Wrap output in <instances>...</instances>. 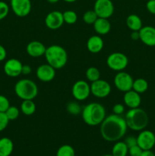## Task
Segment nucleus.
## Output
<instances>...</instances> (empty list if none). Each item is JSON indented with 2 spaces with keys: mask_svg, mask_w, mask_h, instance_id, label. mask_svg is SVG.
Returning a JSON list of instances; mask_svg holds the SVG:
<instances>
[{
  "mask_svg": "<svg viewBox=\"0 0 155 156\" xmlns=\"http://www.w3.org/2000/svg\"><path fill=\"white\" fill-rule=\"evenodd\" d=\"M100 126L101 136L107 142L119 141L124 137L128 129L125 117L114 114L106 116Z\"/></svg>",
  "mask_w": 155,
  "mask_h": 156,
  "instance_id": "1",
  "label": "nucleus"
},
{
  "mask_svg": "<svg viewBox=\"0 0 155 156\" xmlns=\"http://www.w3.org/2000/svg\"><path fill=\"white\" fill-rule=\"evenodd\" d=\"M81 117L88 126H95L100 125L106 117V109L101 104L91 102L82 108Z\"/></svg>",
  "mask_w": 155,
  "mask_h": 156,
  "instance_id": "2",
  "label": "nucleus"
},
{
  "mask_svg": "<svg viewBox=\"0 0 155 156\" xmlns=\"http://www.w3.org/2000/svg\"><path fill=\"white\" fill-rule=\"evenodd\" d=\"M46 62L55 69H60L65 66L68 62V53L62 46L54 44L46 47L44 54Z\"/></svg>",
  "mask_w": 155,
  "mask_h": 156,
  "instance_id": "3",
  "label": "nucleus"
},
{
  "mask_svg": "<svg viewBox=\"0 0 155 156\" xmlns=\"http://www.w3.org/2000/svg\"><path fill=\"white\" fill-rule=\"evenodd\" d=\"M128 128L134 131H141L147 127L149 118L147 113L139 108L129 109L125 116Z\"/></svg>",
  "mask_w": 155,
  "mask_h": 156,
  "instance_id": "4",
  "label": "nucleus"
},
{
  "mask_svg": "<svg viewBox=\"0 0 155 156\" xmlns=\"http://www.w3.org/2000/svg\"><path fill=\"white\" fill-rule=\"evenodd\" d=\"M15 92L21 100H33L38 94V87L33 80L20 79L15 83Z\"/></svg>",
  "mask_w": 155,
  "mask_h": 156,
  "instance_id": "5",
  "label": "nucleus"
},
{
  "mask_svg": "<svg viewBox=\"0 0 155 156\" xmlns=\"http://www.w3.org/2000/svg\"><path fill=\"white\" fill-rule=\"evenodd\" d=\"M129 64V59L126 54L120 52L110 53L106 58V65L110 69L115 72L123 71Z\"/></svg>",
  "mask_w": 155,
  "mask_h": 156,
  "instance_id": "6",
  "label": "nucleus"
},
{
  "mask_svg": "<svg viewBox=\"0 0 155 156\" xmlns=\"http://www.w3.org/2000/svg\"><path fill=\"white\" fill-rule=\"evenodd\" d=\"M71 94L78 101H83L89 98L91 92V85L84 80H78L74 82L71 88Z\"/></svg>",
  "mask_w": 155,
  "mask_h": 156,
  "instance_id": "7",
  "label": "nucleus"
},
{
  "mask_svg": "<svg viewBox=\"0 0 155 156\" xmlns=\"http://www.w3.org/2000/svg\"><path fill=\"white\" fill-rule=\"evenodd\" d=\"M113 82L115 88L119 91L125 93L132 89L134 79L129 73L124 71H120L116 73Z\"/></svg>",
  "mask_w": 155,
  "mask_h": 156,
  "instance_id": "8",
  "label": "nucleus"
},
{
  "mask_svg": "<svg viewBox=\"0 0 155 156\" xmlns=\"http://www.w3.org/2000/svg\"><path fill=\"white\" fill-rule=\"evenodd\" d=\"M91 94L97 98H105L108 97L111 92L110 84L103 79H98L95 82H91Z\"/></svg>",
  "mask_w": 155,
  "mask_h": 156,
  "instance_id": "9",
  "label": "nucleus"
},
{
  "mask_svg": "<svg viewBox=\"0 0 155 156\" xmlns=\"http://www.w3.org/2000/svg\"><path fill=\"white\" fill-rule=\"evenodd\" d=\"M94 11L98 18H109L114 13V5L111 0H96Z\"/></svg>",
  "mask_w": 155,
  "mask_h": 156,
  "instance_id": "10",
  "label": "nucleus"
},
{
  "mask_svg": "<svg viewBox=\"0 0 155 156\" xmlns=\"http://www.w3.org/2000/svg\"><path fill=\"white\" fill-rule=\"evenodd\" d=\"M10 5L14 14L20 18L27 16L31 11L30 0H11Z\"/></svg>",
  "mask_w": 155,
  "mask_h": 156,
  "instance_id": "11",
  "label": "nucleus"
},
{
  "mask_svg": "<svg viewBox=\"0 0 155 156\" xmlns=\"http://www.w3.org/2000/svg\"><path fill=\"white\" fill-rule=\"evenodd\" d=\"M138 145L142 150H151L155 146V135L152 131L143 129L137 136Z\"/></svg>",
  "mask_w": 155,
  "mask_h": 156,
  "instance_id": "12",
  "label": "nucleus"
},
{
  "mask_svg": "<svg viewBox=\"0 0 155 156\" xmlns=\"http://www.w3.org/2000/svg\"><path fill=\"white\" fill-rule=\"evenodd\" d=\"M22 66V62L19 59L12 58L5 62L3 69L6 76L11 78H16L21 74Z\"/></svg>",
  "mask_w": 155,
  "mask_h": 156,
  "instance_id": "13",
  "label": "nucleus"
},
{
  "mask_svg": "<svg viewBox=\"0 0 155 156\" xmlns=\"http://www.w3.org/2000/svg\"><path fill=\"white\" fill-rule=\"evenodd\" d=\"M46 26L50 30L59 29L64 24L63 15L59 11H53L47 14L44 20Z\"/></svg>",
  "mask_w": 155,
  "mask_h": 156,
  "instance_id": "14",
  "label": "nucleus"
},
{
  "mask_svg": "<svg viewBox=\"0 0 155 156\" xmlns=\"http://www.w3.org/2000/svg\"><path fill=\"white\" fill-rule=\"evenodd\" d=\"M36 75L37 79L41 82H51L56 76V69L48 63L42 64L36 69Z\"/></svg>",
  "mask_w": 155,
  "mask_h": 156,
  "instance_id": "15",
  "label": "nucleus"
},
{
  "mask_svg": "<svg viewBox=\"0 0 155 156\" xmlns=\"http://www.w3.org/2000/svg\"><path fill=\"white\" fill-rule=\"evenodd\" d=\"M140 41L149 47H155V27L144 26L139 30Z\"/></svg>",
  "mask_w": 155,
  "mask_h": 156,
  "instance_id": "16",
  "label": "nucleus"
},
{
  "mask_svg": "<svg viewBox=\"0 0 155 156\" xmlns=\"http://www.w3.org/2000/svg\"><path fill=\"white\" fill-rule=\"evenodd\" d=\"M46 47L43 43L38 41H32L26 47V52L31 57L37 58L44 56Z\"/></svg>",
  "mask_w": 155,
  "mask_h": 156,
  "instance_id": "17",
  "label": "nucleus"
},
{
  "mask_svg": "<svg viewBox=\"0 0 155 156\" xmlns=\"http://www.w3.org/2000/svg\"><path fill=\"white\" fill-rule=\"evenodd\" d=\"M123 102H124V105L129 109L137 108H139L141 105V98L140 94L132 89L125 92L123 95Z\"/></svg>",
  "mask_w": 155,
  "mask_h": 156,
  "instance_id": "18",
  "label": "nucleus"
},
{
  "mask_svg": "<svg viewBox=\"0 0 155 156\" xmlns=\"http://www.w3.org/2000/svg\"><path fill=\"white\" fill-rule=\"evenodd\" d=\"M104 43L100 35H93L87 41L86 47L88 51L91 53H98L103 50Z\"/></svg>",
  "mask_w": 155,
  "mask_h": 156,
  "instance_id": "19",
  "label": "nucleus"
},
{
  "mask_svg": "<svg viewBox=\"0 0 155 156\" xmlns=\"http://www.w3.org/2000/svg\"><path fill=\"white\" fill-rule=\"evenodd\" d=\"M94 31L98 35H106L110 31L111 24L108 18H98L93 24Z\"/></svg>",
  "mask_w": 155,
  "mask_h": 156,
  "instance_id": "20",
  "label": "nucleus"
},
{
  "mask_svg": "<svg viewBox=\"0 0 155 156\" xmlns=\"http://www.w3.org/2000/svg\"><path fill=\"white\" fill-rule=\"evenodd\" d=\"M14 150V143L11 139L3 137L0 139V156H10Z\"/></svg>",
  "mask_w": 155,
  "mask_h": 156,
  "instance_id": "21",
  "label": "nucleus"
},
{
  "mask_svg": "<svg viewBox=\"0 0 155 156\" xmlns=\"http://www.w3.org/2000/svg\"><path fill=\"white\" fill-rule=\"evenodd\" d=\"M126 25L132 31H139L143 27L142 21L138 15L135 14L129 15L126 18Z\"/></svg>",
  "mask_w": 155,
  "mask_h": 156,
  "instance_id": "22",
  "label": "nucleus"
},
{
  "mask_svg": "<svg viewBox=\"0 0 155 156\" xmlns=\"http://www.w3.org/2000/svg\"><path fill=\"white\" fill-rule=\"evenodd\" d=\"M129 152V148L124 141H116L112 148L113 156H126Z\"/></svg>",
  "mask_w": 155,
  "mask_h": 156,
  "instance_id": "23",
  "label": "nucleus"
},
{
  "mask_svg": "<svg viewBox=\"0 0 155 156\" xmlns=\"http://www.w3.org/2000/svg\"><path fill=\"white\" fill-rule=\"evenodd\" d=\"M36 105L33 100H24L21 105L20 111L25 116H31L36 111Z\"/></svg>",
  "mask_w": 155,
  "mask_h": 156,
  "instance_id": "24",
  "label": "nucleus"
},
{
  "mask_svg": "<svg viewBox=\"0 0 155 156\" xmlns=\"http://www.w3.org/2000/svg\"><path fill=\"white\" fill-rule=\"evenodd\" d=\"M147 88H148V83L144 79L138 78V79L134 80L132 90L138 92V94H142V93L145 92Z\"/></svg>",
  "mask_w": 155,
  "mask_h": 156,
  "instance_id": "25",
  "label": "nucleus"
},
{
  "mask_svg": "<svg viewBox=\"0 0 155 156\" xmlns=\"http://www.w3.org/2000/svg\"><path fill=\"white\" fill-rule=\"evenodd\" d=\"M85 76H86L87 79H88L89 82H95V81L100 79V70L97 68H96V67L91 66L86 70Z\"/></svg>",
  "mask_w": 155,
  "mask_h": 156,
  "instance_id": "26",
  "label": "nucleus"
},
{
  "mask_svg": "<svg viewBox=\"0 0 155 156\" xmlns=\"http://www.w3.org/2000/svg\"><path fill=\"white\" fill-rule=\"evenodd\" d=\"M56 156H75V151L70 145H62L58 149Z\"/></svg>",
  "mask_w": 155,
  "mask_h": 156,
  "instance_id": "27",
  "label": "nucleus"
},
{
  "mask_svg": "<svg viewBox=\"0 0 155 156\" xmlns=\"http://www.w3.org/2000/svg\"><path fill=\"white\" fill-rule=\"evenodd\" d=\"M63 15L64 23L67 24H74L78 21V15L75 12L72 10H67L62 12Z\"/></svg>",
  "mask_w": 155,
  "mask_h": 156,
  "instance_id": "28",
  "label": "nucleus"
},
{
  "mask_svg": "<svg viewBox=\"0 0 155 156\" xmlns=\"http://www.w3.org/2000/svg\"><path fill=\"white\" fill-rule=\"evenodd\" d=\"M67 111L73 116H77L81 114L82 108L77 101H70L67 105Z\"/></svg>",
  "mask_w": 155,
  "mask_h": 156,
  "instance_id": "29",
  "label": "nucleus"
},
{
  "mask_svg": "<svg viewBox=\"0 0 155 156\" xmlns=\"http://www.w3.org/2000/svg\"><path fill=\"white\" fill-rule=\"evenodd\" d=\"M98 18L96 12L93 10H88L85 12L83 15V21L87 24H94L96 20Z\"/></svg>",
  "mask_w": 155,
  "mask_h": 156,
  "instance_id": "30",
  "label": "nucleus"
},
{
  "mask_svg": "<svg viewBox=\"0 0 155 156\" xmlns=\"http://www.w3.org/2000/svg\"><path fill=\"white\" fill-rule=\"evenodd\" d=\"M20 110L19 108H17L16 106H11L6 110L5 113L6 116L9 118V120L10 121H12V120H15L16 119L18 118L20 115Z\"/></svg>",
  "mask_w": 155,
  "mask_h": 156,
  "instance_id": "31",
  "label": "nucleus"
},
{
  "mask_svg": "<svg viewBox=\"0 0 155 156\" xmlns=\"http://www.w3.org/2000/svg\"><path fill=\"white\" fill-rule=\"evenodd\" d=\"M9 5L3 1H0V21L8 16L9 13Z\"/></svg>",
  "mask_w": 155,
  "mask_h": 156,
  "instance_id": "32",
  "label": "nucleus"
},
{
  "mask_svg": "<svg viewBox=\"0 0 155 156\" xmlns=\"http://www.w3.org/2000/svg\"><path fill=\"white\" fill-rule=\"evenodd\" d=\"M10 107L9 100L5 95L0 94V112H5Z\"/></svg>",
  "mask_w": 155,
  "mask_h": 156,
  "instance_id": "33",
  "label": "nucleus"
},
{
  "mask_svg": "<svg viewBox=\"0 0 155 156\" xmlns=\"http://www.w3.org/2000/svg\"><path fill=\"white\" fill-rule=\"evenodd\" d=\"M10 120L6 116L5 112H0V132L3 131L6 129V127L9 125Z\"/></svg>",
  "mask_w": 155,
  "mask_h": 156,
  "instance_id": "34",
  "label": "nucleus"
},
{
  "mask_svg": "<svg viewBox=\"0 0 155 156\" xmlns=\"http://www.w3.org/2000/svg\"><path fill=\"white\" fill-rule=\"evenodd\" d=\"M143 150L138 145L129 148V154L130 156H141Z\"/></svg>",
  "mask_w": 155,
  "mask_h": 156,
  "instance_id": "35",
  "label": "nucleus"
},
{
  "mask_svg": "<svg viewBox=\"0 0 155 156\" xmlns=\"http://www.w3.org/2000/svg\"><path fill=\"white\" fill-rule=\"evenodd\" d=\"M112 112H113L114 114H116V115H122L125 112V106L122 104H115L112 107Z\"/></svg>",
  "mask_w": 155,
  "mask_h": 156,
  "instance_id": "36",
  "label": "nucleus"
},
{
  "mask_svg": "<svg viewBox=\"0 0 155 156\" xmlns=\"http://www.w3.org/2000/svg\"><path fill=\"white\" fill-rule=\"evenodd\" d=\"M124 142L126 143V144L127 145L128 148L132 147V146L138 145V142H137V137L132 136L126 137Z\"/></svg>",
  "mask_w": 155,
  "mask_h": 156,
  "instance_id": "37",
  "label": "nucleus"
},
{
  "mask_svg": "<svg viewBox=\"0 0 155 156\" xmlns=\"http://www.w3.org/2000/svg\"><path fill=\"white\" fill-rule=\"evenodd\" d=\"M146 8L150 13L155 15V0H148L146 4Z\"/></svg>",
  "mask_w": 155,
  "mask_h": 156,
  "instance_id": "38",
  "label": "nucleus"
},
{
  "mask_svg": "<svg viewBox=\"0 0 155 156\" xmlns=\"http://www.w3.org/2000/svg\"><path fill=\"white\" fill-rule=\"evenodd\" d=\"M6 56H7V52L5 48L0 44V62L4 61L6 59Z\"/></svg>",
  "mask_w": 155,
  "mask_h": 156,
  "instance_id": "39",
  "label": "nucleus"
},
{
  "mask_svg": "<svg viewBox=\"0 0 155 156\" xmlns=\"http://www.w3.org/2000/svg\"><path fill=\"white\" fill-rule=\"evenodd\" d=\"M31 72H32V68L30 67V66L27 65V64H25V65H23L21 74L27 76V75L30 74V73H31Z\"/></svg>",
  "mask_w": 155,
  "mask_h": 156,
  "instance_id": "40",
  "label": "nucleus"
},
{
  "mask_svg": "<svg viewBox=\"0 0 155 156\" xmlns=\"http://www.w3.org/2000/svg\"><path fill=\"white\" fill-rule=\"evenodd\" d=\"M130 37H131V39L133 40V41H138V40L140 39L139 31H132Z\"/></svg>",
  "mask_w": 155,
  "mask_h": 156,
  "instance_id": "41",
  "label": "nucleus"
},
{
  "mask_svg": "<svg viewBox=\"0 0 155 156\" xmlns=\"http://www.w3.org/2000/svg\"><path fill=\"white\" fill-rule=\"evenodd\" d=\"M141 156H155V154L151 150H143Z\"/></svg>",
  "mask_w": 155,
  "mask_h": 156,
  "instance_id": "42",
  "label": "nucleus"
},
{
  "mask_svg": "<svg viewBox=\"0 0 155 156\" xmlns=\"http://www.w3.org/2000/svg\"><path fill=\"white\" fill-rule=\"evenodd\" d=\"M46 1L48 2L52 3V4H54V3L58 2H59V0H46Z\"/></svg>",
  "mask_w": 155,
  "mask_h": 156,
  "instance_id": "43",
  "label": "nucleus"
},
{
  "mask_svg": "<svg viewBox=\"0 0 155 156\" xmlns=\"http://www.w3.org/2000/svg\"><path fill=\"white\" fill-rule=\"evenodd\" d=\"M63 1L68 3H72V2H76L77 0H63Z\"/></svg>",
  "mask_w": 155,
  "mask_h": 156,
  "instance_id": "44",
  "label": "nucleus"
},
{
  "mask_svg": "<svg viewBox=\"0 0 155 156\" xmlns=\"http://www.w3.org/2000/svg\"><path fill=\"white\" fill-rule=\"evenodd\" d=\"M102 156H113L112 155V154H111V155H108V154H106V155H102Z\"/></svg>",
  "mask_w": 155,
  "mask_h": 156,
  "instance_id": "45",
  "label": "nucleus"
},
{
  "mask_svg": "<svg viewBox=\"0 0 155 156\" xmlns=\"http://www.w3.org/2000/svg\"><path fill=\"white\" fill-rule=\"evenodd\" d=\"M126 156H128V155H126Z\"/></svg>",
  "mask_w": 155,
  "mask_h": 156,
  "instance_id": "46",
  "label": "nucleus"
}]
</instances>
